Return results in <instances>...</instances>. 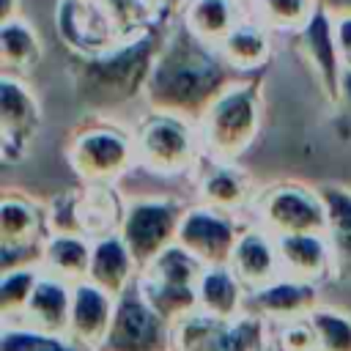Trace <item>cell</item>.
Here are the masks:
<instances>
[{"mask_svg":"<svg viewBox=\"0 0 351 351\" xmlns=\"http://www.w3.org/2000/svg\"><path fill=\"white\" fill-rule=\"evenodd\" d=\"M233 74L236 71L222 60L219 49L192 36L176 16L156 52L143 96L151 110L197 123L211 101L236 80Z\"/></svg>","mask_w":351,"mask_h":351,"instance_id":"obj_1","label":"cell"},{"mask_svg":"<svg viewBox=\"0 0 351 351\" xmlns=\"http://www.w3.org/2000/svg\"><path fill=\"white\" fill-rule=\"evenodd\" d=\"M176 16L178 11H170L145 33L121 41L99 55H71L69 71L77 99L90 110H112L145 93L156 52Z\"/></svg>","mask_w":351,"mask_h":351,"instance_id":"obj_2","label":"cell"},{"mask_svg":"<svg viewBox=\"0 0 351 351\" xmlns=\"http://www.w3.org/2000/svg\"><path fill=\"white\" fill-rule=\"evenodd\" d=\"M261 126V71L233 80L197 121L200 145L217 159H233L250 148Z\"/></svg>","mask_w":351,"mask_h":351,"instance_id":"obj_3","label":"cell"},{"mask_svg":"<svg viewBox=\"0 0 351 351\" xmlns=\"http://www.w3.org/2000/svg\"><path fill=\"white\" fill-rule=\"evenodd\" d=\"M203 269L206 266L192 252H186L181 244H170L151 266L143 269L140 288L148 304L167 324H181L184 318L200 310L197 285Z\"/></svg>","mask_w":351,"mask_h":351,"instance_id":"obj_4","label":"cell"},{"mask_svg":"<svg viewBox=\"0 0 351 351\" xmlns=\"http://www.w3.org/2000/svg\"><path fill=\"white\" fill-rule=\"evenodd\" d=\"M195 126L197 123L181 115L151 110L134 132V151L140 162L154 173H181L195 162V151L200 143V134L195 137Z\"/></svg>","mask_w":351,"mask_h":351,"instance_id":"obj_5","label":"cell"},{"mask_svg":"<svg viewBox=\"0 0 351 351\" xmlns=\"http://www.w3.org/2000/svg\"><path fill=\"white\" fill-rule=\"evenodd\" d=\"M170 324L148 304L140 282H129L115 296V313L107 337L96 351H170L176 337Z\"/></svg>","mask_w":351,"mask_h":351,"instance_id":"obj_6","label":"cell"},{"mask_svg":"<svg viewBox=\"0 0 351 351\" xmlns=\"http://www.w3.org/2000/svg\"><path fill=\"white\" fill-rule=\"evenodd\" d=\"M181 225V208L170 200H140L134 203L123 222L121 239L134 261V269L151 266L170 244H176V233Z\"/></svg>","mask_w":351,"mask_h":351,"instance_id":"obj_7","label":"cell"},{"mask_svg":"<svg viewBox=\"0 0 351 351\" xmlns=\"http://www.w3.org/2000/svg\"><path fill=\"white\" fill-rule=\"evenodd\" d=\"M132 156H137L134 137L129 140L115 126H85L69 143V162L88 184H107L121 176Z\"/></svg>","mask_w":351,"mask_h":351,"instance_id":"obj_8","label":"cell"},{"mask_svg":"<svg viewBox=\"0 0 351 351\" xmlns=\"http://www.w3.org/2000/svg\"><path fill=\"white\" fill-rule=\"evenodd\" d=\"M178 351H261V324L252 318H217L192 313L178 324Z\"/></svg>","mask_w":351,"mask_h":351,"instance_id":"obj_9","label":"cell"},{"mask_svg":"<svg viewBox=\"0 0 351 351\" xmlns=\"http://www.w3.org/2000/svg\"><path fill=\"white\" fill-rule=\"evenodd\" d=\"M55 30L71 55H99L123 41L96 0H58Z\"/></svg>","mask_w":351,"mask_h":351,"instance_id":"obj_10","label":"cell"},{"mask_svg":"<svg viewBox=\"0 0 351 351\" xmlns=\"http://www.w3.org/2000/svg\"><path fill=\"white\" fill-rule=\"evenodd\" d=\"M38 121H41L38 101L25 85V80L14 74H3L0 80V134H3V154L8 162L19 159L27 151L38 129Z\"/></svg>","mask_w":351,"mask_h":351,"instance_id":"obj_11","label":"cell"},{"mask_svg":"<svg viewBox=\"0 0 351 351\" xmlns=\"http://www.w3.org/2000/svg\"><path fill=\"white\" fill-rule=\"evenodd\" d=\"M261 217L277 236L285 233H326V206L321 195L299 186H280L266 195Z\"/></svg>","mask_w":351,"mask_h":351,"instance_id":"obj_12","label":"cell"},{"mask_svg":"<svg viewBox=\"0 0 351 351\" xmlns=\"http://www.w3.org/2000/svg\"><path fill=\"white\" fill-rule=\"evenodd\" d=\"M296 36V47L302 52V58L307 60L315 82L321 85L324 96L335 104L337 99V88H340V77H343V60H340V52H337V41H335V22L332 16L318 8L313 14V19L299 30L293 33Z\"/></svg>","mask_w":351,"mask_h":351,"instance_id":"obj_13","label":"cell"},{"mask_svg":"<svg viewBox=\"0 0 351 351\" xmlns=\"http://www.w3.org/2000/svg\"><path fill=\"white\" fill-rule=\"evenodd\" d=\"M236 230L225 217L211 211H189L181 217L176 244L192 252L203 266H228L236 250Z\"/></svg>","mask_w":351,"mask_h":351,"instance_id":"obj_14","label":"cell"},{"mask_svg":"<svg viewBox=\"0 0 351 351\" xmlns=\"http://www.w3.org/2000/svg\"><path fill=\"white\" fill-rule=\"evenodd\" d=\"M112 313H115V296H110L104 288H99L90 280L77 282L71 291V315H69L66 337L88 351H96L110 332Z\"/></svg>","mask_w":351,"mask_h":351,"instance_id":"obj_15","label":"cell"},{"mask_svg":"<svg viewBox=\"0 0 351 351\" xmlns=\"http://www.w3.org/2000/svg\"><path fill=\"white\" fill-rule=\"evenodd\" d=\"M271 33L274 30L266 27L258 16L247 14L230 27V33L217 44V49L236 74H255L263 71L271 58Z\"/></svg>","mask_w":351,"mask_h":351,"instance_id":"obj_16","label":"cell"},{"mask_svg":"<svg viewBox=\"0 0 351 351\" xmlns=\"http://www.w3.org/2000/svg\"><path fill=\"white\" fill-rule=\"evenodd\" d=\"M250 14L247 0H181V25L206 44H219L230 27Z\"/></svg>","mask_w":351,"mask_h":351,"instance_id":"obj_17","label":"cell"},{"mask_svg":"<svg viewBox=\"0 0 351 351\" xmlns=\"http://www.w3.org/2000/svg\"><path fill=\"white\" fill-rule=\"evenodd\" d=\"M277 258L280 266L293 280H315L326 271L332 261V250L326 233H285L277 236Z\"/></svg>","mask_w":351,"mask_h":351,"instance_id":"obj_18","label":"cell"},{"mask_svg":"<svg viewBox=\"0 0 351 351\" xmlns=\"http://www.w3.org/2000/svg\"><path fill=\"white\" fill-rule=\"evenodd\" d=\"M71 315V293L58 277H44L36 282L27 307L22 310L19 321H25L30 329L49 332V335H66Z\"/></svg>","mask_w":351,"mask_h":351,"instance_id":"obj_19","label":"cell"},{"mask_svg":"<svg viewBox=\"0 0 351 351\" xmlns=\"http://www.w3.org/2000/svg\"><path fill=\"white\" fill-rule=\"evenodd\" d=\"M44 58V44L38 38V33L33 30V25L16 14L8 19H0V63H3V74H14V77H25L27 71H33Z\"/></svg>","mask_w":351,"mask_h":351,"instance_id":"obj_20","label":"cell"},{"mask_svg":"<svg viewBox=\"0 0 351 351\" xmlns=\"http://www.w3.org/2000/svg\"><path fill=\"white\" fill-rule=\"evenodd\" d=\"M277 247H271L266 241V236L261 233H244L236 241L233 258H230V271L236 274V280L244 285V291H258L269 282L277 280Z\"/></svg>","mask_w":351,"mask_h":351,"instance_id":"obj_21","label":"cell"},{"mask_svg":"<svg viewBox=\"0 0 351 351\" xmlns=\"http://www.w3.org/2000/svg\"><path fill=\"white\" fill-rule=\"evenodd\" d=\"M244 304L255 313L291 318L296 313H307L315 307V288L307 280L285 277V280H274L258 291H250L244 296Z\"/></svg>","mask_w":351,"mask_h":351,"instance_id":"obj_22","label":"cell"},{"mask_svg":"<svg viewBox=\"0 0 351 351\" xmlns=\"http://www.w3.org/2000/svg\"><path fill=\"white\" fill-rule=\"evenodd\" d=\"M132 271H134V261L123 244L121 236H101L90 252V271L88 280L96 282L99 288H104L110 296H118L126 291V285L132 282Z\"/></svg>","mask_w":351,"mask_h":351,"instance_id":"obj_23","label":"cell"},{"mask_svg":"<svg viewBox=\"0 0 351 351\" xmlns=\"http://www.w3.org/2000/svg\"><path fill=\"white\" fill-rule=\"evenodd\" d=\"M321 197L326 206V241L332 263L343 280H351V195L337 186H326Z\"/></svg>","mask_w":351,"mask_h":351,"instance_id":"obj_24","label":"cell"},{"mask_svg":"<svg viewBox=\"0 0 351 351\" xmlns=\"http://www.w3.org/2000/svg\"><path fill=\"white\" fill-rule=\"evenodd\" d=\"M244 285L236 280V274L225 266H206L197 285L200 313L217 315V318H233L239 307H244Z\"/></svg>","mask_w":351,"mask_h":351,"instance_id":"obj_25","label":"cell"},{"mask_svg":"<svg viewBox=\"0 0 351 351\" xmlns=\"http://www.w3.org/2000/svg\"><path fill=\"white\" fill-rule=\"evenodd\" d=\"M69 217H71L74 228L88 236H110L121 219V208L110 189H104L101 184H93V189H88V195L69 203Z\"/></svg>","mask_w":351,"mask_h":351,"instance_id":"obj_26","label":"cell"},{"mask_svg":"<svg viewBox=\"0 0 351 351\" xmlns=\"http://www.w3.org/2000/svg\"><path fill=\"white\" fill-rule=\"evenodd\" d=\"M90 252H93V247H88L82 239H77L71 233H60L44 247V263L49 266V271L58 280L77 285V282L88 280Z\"/></svg>","mask_w":351,"mask_h":351,"instance_id":"obj_27","label":"cell"},{"mask_svg":"<svg viewBox=\"0 0 351 351\" xmlns=\"http://www.w3.org/2000/svg\"><path fill=\"white\" fill-rule=\"evenodd\" d=\"M247 8L271 30L299 33L318 11V0H247Z\"/></svg>","mask_w":351,"mask_h":351,"instance_id":"obj_28","label":"cell"},{"mask_svg":"<svg viewBox=\"0 0 351 351\" xmlns=\"http://www.w3.org/2000/svg\"><path fill=\"white\" fill-rule=\"evenodd\" d=\"M200 195L208 206H236L247 197V178L225 165H214L211 170H206L203 181H200Z\"/></svg>","mask_w":351,"mask_h":351,"instance_id":"obj_29","label":"cell"},{"mask_svg":"<svg viewBox=\"0 0 351 351\" xmlns=\"http://www.w3.org/2000/svg\"><path fill=\"white\" fill-rule=\"evenodd\" d=\"M38 219L30 203L5 197L0 206V244H33Z\"/></svg>","mask_w":351,"mask_h":351,"instance_id":"obj_30","label":"cell"},{"mask_svg":"<svg viewBox=\"0 0 351 351\" xmlns=\"http://www.w3.org/2000/svg\"><path fill=\"white\" fill-rule=\"evenodd\" d=\"M0 351H88V348L77 346L74 340L63 335H49V332H38L30 326H19V329L3 332Z\"/></svg>","mask_w":351,"mask_h":351,"instance_id":"obj_31","label":"cell"},{"mask_svg":"<svg viewBox=\"0 0 351 351\" xmlns=\"http://www.w3.org/2000/svg\"><path fill=\"white\" fill-rule=\"evenodd\" d=\"M36 282L38 280H36L30 266L27 269L5 271L3 274V285H0V310H3V315H14V313L22 315V310L27 307V299H30Z\"/></svg>","mask_w":351,"mask_h":351,"instance_id":"obj_32","label":"cell"},{"mask_svg":"<svg viewBox=\"0 0 351 351\" xmlns=\"http://www.w3.org/2000/svg\"><path fill=\"white\" fill-rule=\"evenodd\" d=\"M310 318L315 324L321 351H351V321L326 310H313Z\"/></svg>","mask_w":351,"mask_h":351,"instance_id":"obj_33","label":"cell"},{"mask_svg":"<svg viewBox=\"0 0 351 351\" xmlns=\"http://www.w3.org/2000/svg\"><path fill=\"white\" fill-rule=\"evenodd\" d=\"M282 351H321L313 318H296L282 329Z\"/></svg>","mask_w":351,"mask_h":351,"instance_id":"obj_34","label":"cell"},{"mask_svg":"<svg viewBox=\"0 0 351 351\" xmlns=\"http://www.w3.org/2000/svg\"><path fill=\"white\" fill-rule=\"evenodd\" d=\"M335 22V41H337V52L346 69H351V16H332Z\"/></svg>","mask_w":351,"mask_h":351,"instance_id":"obj_35","label":"cell"},{"mask_svg":"<svg viewBox=\"0 0 351 351\" xmlns=\"http://www.w3.org/2000/svg\"><path fill=\"white\" fill-rule=\"evenodd\" d=\"M335 107L340 110V118H343L346 123H351V69H343V77H340V88H337Z\"/></svg>","mask_w":351,"mask_h":351,"instance_id":"obj_36","label":"cell"},{"mask_svg":"<svg viewBox=\"0 0 351 351\" xmlns=\"http://www.w3.org/2000/svg\"><path fill=\"white\" fill-rule=\"evenodd\" d=\"M318 8L329 16H351V0H318Z\"/></svg>","mask_w":351,"mask_h":351,"instance_id":"obj_37","label":"cell"},{"mask_svg":"<svg viewBox=\"0 0 351 351\" xmlns=\"http://www.w3.org/2000/svg\"><path fill=\"white\" fill-rule=\"evenodd\" d=\"M19 5H22V0H0V19L16 16L19 14Z\"/></svg>","mask_w":351,"mask_h":351,"instance_id":"obj_38","label":"cell"},{"mask_svg":"<svg viewBox=\"0 0 351 351\" xmlns=\"http://www.w3.org/2000/svg\"><path fill=\"white\" fill-rule=\"evenodd\" d=\"M148 3L159 11H178V5H181V0H148Z\"/></svg>","mask_w":351,"mask_h":351,"instance_id":"obj_39","label":"cell"}]
</instances>
